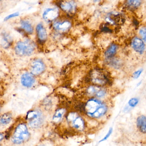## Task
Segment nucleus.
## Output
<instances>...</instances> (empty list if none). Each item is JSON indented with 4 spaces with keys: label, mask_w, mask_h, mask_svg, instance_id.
<instances>
[{
    "label": "nucleus",
    "mask_w": 146,
    "mask_h": 146,
    "mask_svg": "<svg viewBox=\"0 0 146 146\" xmlns=\"http://www.w3.org/2000/svg\"><path fill=\"white\" fill-rule=\"evenodd\" d=\"M85 111L89 116L98 118L103 115L107 111L105 104L97 99H92L87 103Z\"/></svg>",
    "instance_id": "1"
},
{
    "label": "nucleus",
    "mask_w": 146,
    "mask_h": 146,
    "mask_svg": "<svg viewBox=\"0 0 146 146\" xmlns=\"http://www.w3.org/2000/svg\"><path fill=\"white\" fill-rule=\"evenodd\" d=\"M35 45L31 40L20 41L17 42L14 47V51L20 56H30L34 53Z\"/></svg>",
    "instance_id": "2"
},
{
    "label": "nucleus",
    "mask_w": 146,
    "mask_h": 146,
    "mask_svg": "<svg viewBox=\"0 0 146 146\" xmlns=\"http://www.w3.org/2000/svg\"><path fill=\"white\" fill-rule=\"evenodd\" d=\"M26 120L28 125L33 128L39 127L43 124L44 117L41 111L37 109L31 110L27 112Z\"/></svg>",
    "instance_id": "3"
},
{
    "label": "nucleus",
    "mask_w": 146,
    "mask_h": 146,
    "mask_svg": "<svg viewBox=\"0 0 146 146\" xmlns=\"http://www.w3.org/2000/svg\"><path fill=\"white\" fill-rule=\"evenodd\" d=\"M29 132L27 127L25 124L21 123L15 129L12 141L14 144H20L27 140Z\"/></svg>",
    "instance_id": "4"
},
{
    "label": "nucleus",
    "mask_w": 146,
    "mask_h": 146,
    "mask_svg": "<svg viewBox=\"0 0 146 146\" xmlns=\"http://www.w3.org/2000/svg\"><path fill=\"white\" fill-rule=\"evenodd\" d=\"M46 68L43 61L40 58L33 60L30 64V73L34 76H38L44 72Z\"/></svg>",
    "instance_id": "5"
},
{
    "label": "nucleus",
    "mask_w": 146,
    "mask_h": 146,
    "mask_svg": "<svg viewBox=\"0 0 146 146\" xmlns=\"http://www.w3.org/2000/svg\"><path fill=\"white\" fill-rule=\"evenodd\" d=\"M67 121L74 128L78 130H82L85 128L84 120L76 113H71L69 114Z\"/></svg>",
    "instance_id": "6"
},
{
    "label": "nucleus",
    "mask_w": 146,
    "mask_h": 146,
    "mask_svg": "<svg viewBox=\"0 0 146 146\" xmlns=\"http://www.w3.org/2000/svg\"><path fill=\"white\" fill-rule=\"evenodd\" d=\"M59 14L58 9L56 7L49 8L44 11L43 18L47 22H51L58 17Z\"/></svg>",
    "instance_id": "7"
},
{
    "label": "nucleus",
    "mask_w": 146,
    "mask_h": 146,
    "mask_svg": "<svg viewBox=\"0 0 146 146\" xmlns=\"http://www.w3.org/2000/svg\"><path fill=\"white\" fill-rule=\"evenodd\" d=\"M36 82L35 76L30 72H25L22 74L21 77V83L25 88L31 87Z\"/></svg>",
    "instance_id": "8"
},
{
    "label": "nucleus",
    "mask_w": 146,
    "mask_h": 146,
    "mask_svg": "<svg viewBox=\"0 0 146 146\" xmlns=\"http://www.w3.org/2000/svg\"><path fill=\"white\" fill-rule=\"evenodd\" d=\"M36 35L39 42L43 43L47 40L48 37L47 31L42 23H39L36 27Z\"/></svg>",
    "instance_id": "9"
},
{
    "label": "nucleus",
    "mask_w": 146,
    "mask_h": 146,
    "mask_svg": "<svg viewBox=\"0 0 146 146\" xmlns=\"http://www.w3.org/2000/svg\"><path fill=\"white\" fill-rule=\"evenodd\" d=\"M132 47L138 53L143 54L145 50V44L143 40L138 37L134 38L132 42Z\"/></svg>",
    "instance_id": "10"
},
{
    "label": "nucleus",
    "mask_w": 146,
    "mask_h": 146,
    "mask_svg": "<svg viewBox=\"0 0 146 146\" xmlns=\"http://www.w3.org/2000/svg\"><path fill=\"white\" fill-rule=\"evenodd\" d=\"M21 29L26 34L32 35L34 32V28L28 21L21 19L20 22Z\"/></svg>",
    "instance_id": "11"
},
{
    "label": "nucleus",
    "mask_w": 146,
    "mask_h": 146,
    "mask_svg": "<svg viewBox=\"0 0 146 146\" xmlns=\"http://www.w3.org/2000/svg\"><path fill=\"white\" fill-rule=\"evenodd\" d=\"M61 9L67 13H72L75 10L76 5L73 1H65L60 4Z\"/></svg>",
    "instance_id": "12"
},
{
    "label": "nucleus",
    "mask_w": 146,
    "mask_h": 146,
    "mask_svg": "<svg viewBox=\"0 0 146 146\" xmlns=\"http://www.w3.org/2000/svg\"><path fill=\"white\" fill-rule=\"evenodd\" d=\"M13 43V39L10 35L6 32L2 34L1 45L4 48H8Z\"/></svg>",
    "instance_id": "13"
},
{
    "label": "nucleus",
    "mask_w": 146,
    "mask_h": 146,
    "mask_svg": "<svg viewBox=\"0 0 146 146\" xmlns=\"http://www.w3.org/2000/svg\"><path fill=\"white\" fill-rule=\"evenodd\" d=\"M71 23L68 21H64L63 22H55L53 25V27L56 30L59 31H67L71 27Z\"/></svg>",
    "instance_id": "14"
},
{
    "label": "nucleus",
    "mask_w": 146,
    "mask_h": 146,
    "mask_svg": "<svg viewBox=\"0 0 146 146\" xmlns=\"http://www.w3.org/2000/svg\"><path fill=\"white\" fill-rule=\"evenodd\" d=\"M13 116L10 112H6L0 115V126L7 125L12 121Z\"/></svg>",
    "instance_id": "15"
},
{
    "label": "nucleus",
    "mask_w": 146,
    "mask_h": 146,
    "mask_svg": "<svg viewBox=\"0 0 146 146\" xmlns=\"http://www.w3.org/2000/svg\"><path fill=\"white\" fill-rule=\"evenodd\" d=\"M146 119L144 115L139 117L137 119V127L142 133H145L146 132Z\"/></svg>",
    "instance_id": "16"
},
{
    "label": "nucleus",
    "mask_w": 146,
    "mask_h": 146,
    "mask_svg": "<svg viewBox=\"0 0 146 146\" xmlns=\"http://www.w3.org/2000/svg\"><path fill=\"white\" fill-rule=\"evenodd\" d=\"M65 113V110L63 109H60L56 111L53 117V121L57 123L61 121Z\"/></svg>",
    "instance_id": "17"
},
{
    "label": "nucleus",
    "mask_w": 146,
    "mask_h": 146,
    "mask_svg": "<svg viewBox=\"0 0 146 146\" xmlns=\"http://www.w3.org/2000/svg\"><path fill=\"white\" fill-rule=\"evenodd\" d=\"M117 47L115 44L111 45L105 52V56L107 58H111L115 54Z\"/></svg>",
    "instance_id": "18"
},
{
    "label": "nucleus",
    "mask_w": 146,
    "mask_h": 146,
    "mask_svg": "<svg viewBox=\"0 0 146 146\" xmlns=\"http://www.w3.org/2000/svg\"><path fill=\"white\" fill-rule=\"evenodd\" d=\"M128 4L130 7H138L140 5L141 0H127Z\"/></svg>",
    "instance_id": "19"
},
{
    "label": "nucleus",
    "mask_w": 146,
    "mask_h": 146,
    "mask_svg": "<svg viewBox=\"0 0 146 146\" xmlns=\"http://www.w3.org/2000/svg\"><path fill=\"white\" fill-rule=\"evenodd\" d=\"M139 102V100L137 98H133L129 100L128 104L129 106L132 107H134L138 104Z\"/></svg>",
    "instance_id": "20"
},
{
    "label": "nucleus",
    "mask_w": 146,
    "mask_h": 146,
    "mask_svg": "<svg viewBox=\"0 0 146 146\" xmlns=\"http://www.w3.org/2000/svg\"><path fill=\"white\" fill-rule=\"evenodd\" d=\"M99 90V89H98L97 88L93 86H91L88 88L87 92H88L89 94H96Z\"/></svg>",
    "instance_id": "21"
},
{
    "label": "nucleus",
    "mask_w": 146,
    "mask_h": 146,
    "mask_svg": "<svg viewBox=\"0 0 146 146\" xmlns=\"http://www.w3.org/2000/svg\"><path fill=\"white\" fill-rule=\"evenodd\" d=\"M19 15V13H18V12L13 13L9 15H7V17H5L4 21H7L9 20L10 19L18 17Z\"/></svg>",
    "instance_id": "22"
},
{
    "label": "nucleus",
    "mask_w": 146,
    "mask_h": 146,
    "mask_svg": "<svg viewBox=\"0 0 146 146\" xmlns=\"http://www.w3.org/2000/svg\"><path fill=\"white\" fill-rule=\"evenodd\" d=\"M139 33L142 37L143 40L146 42V30L145 27H142L140 30Z\"/></svg>",
    "instance_id": "23"
},
{
    "label": "nucleus",
    "mask_w": 146,
    "mask_h": 146,
    "mask_svg": "<svg viewBox=\"0 0 146 146\" xmlns=\"http://www.w3.org/2000/svg\"><path fill=\"white\" fill-rule=\"evenodd\" d=\"M112 131H113V129L112 128H111L109 130V132L107 133V134L104 137L103 139L99 141V142H103V141H105L109 137V136L111 135V133H112Z\"/></svg>",
    "instance_id": "24"
},
{
    "label": "nucleus",
    "mask_w": 146,
    "mask_h": 146,
    "mask_svg": "<svg viewBox=\"0 0 146 146\" xmlns=\"http://www.w3.org/2000/svg\"><path fill=\"white\" fill-rule=\"evenodd\" d=\"M105 94V91L102 90V89H99L96 94V96L99 98H102V97H104Z\"/></svg>",
    "instance_id": "25"
},
{
    "label": "nucleus",
    "mask_w": 146,
    "mask_h": 146,
    "mask_svg": "<svg viewBox=\"0 0 146 146\" xmlns=\"http://www.w3.org/2000/svg\"><path fill=\"white\" fill-rule=\"evenodd\" d=\"M143 72V70L142 69H140V70H138V71H136L133 74V77L135 79H137L139 77L140 75L141 74V73Z\"/></svg>",
    "instance_id": "26"
},
{
    "label": "nucleus",
    "mask_w": 146,
    "mask_h": 146,
    "mask_svg": "<svg viewBox=\"0 0 146 146\" xmlns=\"http://www.w3.org/2000/svg\"><path fill=\"white\" fill-rule=\"evenodd\" d=\"M3 138H4V136H3V134L0 133V142L2 141Z\"/></svg>",
    "instance_id": "27"
},
{
    "label": "nucleus",
    "mask_w": 146,
    "mask_h": 146,
    "mask_svg": "<svg viewBox=\"0 0 146 146\" xmlns=\"http://www.w3.org/2000/svg\"><path fill=\"white\" fill-rule=\"evenodd\" d=\"M93 1L94 2L96 3V2H98L99 1H100V0H93Z\"/></svg>",
    "instance_id": "28"
},
{
    "label": "nucleus",
    "mask_w": 146,
    "mask_h": 146,
    "mask_svg": "<svg viewBox=\"0 0 146 146\" xmlns=\"http://www.w3.org/2000/svg\"><path fill=\"white\" fill-rule=\"evenodd\" d=\"M1 76H0V82H1Z\"/></svg>",
    "instance_id": "29"
},
{
    "label": "nucleus",
    "mask_w": 146,
    "mask_h": 146,
    "mask_svg": "<svg viewBox=\"0 0 146 146\" xmlns=\"http://www.w3.org/2000/svg\"><path fill=\"white\" fill-rule=\"evenodd\" d=\"M43 146V145H41V146Z\"/></svg>",
    "instance_id": "30"
},
{
    "label": "nucleus",
    "mask_w": 146,
    "mask_h": 146,
    "mask_svg": "<svg viewBox=\"0 0 146 146\" xmlns=\"http://www.w3.org/2000/svg\"><path fill=\"white\" fill-rule=\"evenodd\" d=\"M2 1V0H0V1Z\"/></svg>",
    "instance_id": "31"
}]
</instances>
